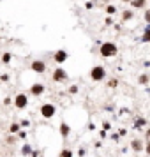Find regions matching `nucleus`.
I'll use <instances>...</instances> for the list:
<instances>
[{
  "label": "nucleus",
  "instance_id": "nucleus-1",
  "mask_svg": "<svg viewBox=\"0 0 150 157\" xmlns=\"http://www.w3.org/2000/svg\"><path fill=\"white\" fill-rule=\"evenodd\" d=\"M117 46L113 44V42H102L101 44V55L102 57H113V55H117Z\"/></svg>",
  "mask_w": 150,
  "mask_h": 157
},
{
  "label": "nucleus",
  "instance_id": "nucleus-2",
  "mask_svg": "<svg viewBox=\"0 0 150 157\" xmlns=\"http://www.w3.org/2000/svg\"><path fill=\"white\" fill-rule=\"evenodd\" d=\"M106 76V71H104V67H101V65H97L92 69V79L94 81H101V79Z\"/></svg>",
  "mask_w": 150,
  "mask_h": 157
},
{
  "label": "nucleus",
  "instance_id": "nucleus-3",
  "mask_svg": "<svg viewBox=\"0 0 150 157\" xmlns=\"http://www.w3.org/2000/svg\"><path fill=\"white\" fill-rule=\"evenodd\" d=\"M41 115L44 118H51L55 115V106H53V104H44V106L41 108Z\"/></svg>",
  "mask_w": 150,
  "mask_h": 157
},
{
  "label": "nucleus",
  "instance_id": "nucleus-4",
  "mask_svg": "<svg viewBox=\"0 0 150 157\" xmlns=\"http://www.w3.org/2000/svg\"><path fill=\"white\" fill-rule=\"evenodd\" d=\"M27 102H28V101H27V96H23V94L16 96V102H14V104H16L18 110H23V108L27 106Z\"/></svg>",
  "mask_w": 150,
  "mask_h": 157
},
{
  "label": "nucleus",
  "instance_id": "nucleus-5",
  "mask_svg": "<svg viewBox=\"0 0 150 157\" xmlns=\"http://www.w3.org/2000/svg\"><path fill=\"white\" fill-rule=\"evenodd\" d=\"M32 71H36V73H44V71H46V65H44V62H41V60L32 62Z\"/></svg>",
  "mask_w": 150,
  "mask_h": 157
},
{
  "label": "nucleus",
  "instance_id": "nucleus-6",
  "mask_svg": "<svg viewBox=\"0 0 150 157\" xmlns=\"http://www.w3.org/2000/svg\"><path fill=\"white\" fill-rule=\"evenodd\" d=\"M53 79H55V81H65V79H67V74H65V71L58 67V69L55 71V74H53Z\"/></svg>",
  "mask_w": 150,
  "mask_h": 157
},
{
  "label": "nucleus",
  "instance_id": "nucleus-7",
  "mask_svg": "<svg viewBox=\"0 0 150 157\" xmlns=\"http://www.w3.org/2000/svg\"><path fill=\"white\" fill-rule=\"evenodd\" d=\"M65 59H67V53H65L64 50H60V51H56V53H55V62H56V64L65 62Z\"/></svg>",
  "mask_w": 150,
  "mask_h": 157
},
{
  "label": "nucleus",
  "instance_id": "nucleus-8",
  "mask_svg": "<svg viewBox=\"0 0 150 157\" xmlns=\"http://www.w3.org/2000/svg\"><path fill=\"white\" fill-rule=\"evenodd\" d=\"M129 4H131L132 7H136V9H143L147 5V0H131Z\"/></svg>",
  "mask_w": 150,
  "mask_h": 157
},
{
  "label": "nucleus",
  "instance_id": "nucleus-9",
  "mask_svg": "<svg viewBox=\"0 0 150 157\" xmlns=\"http://www.w3.org/2000/svg\"><path fill=\"white\" fill-rule=\"evenodd\" d=\"M30 90H32V94H34V96H41V94L44 92V87H42V85H34Z\"/></svg>",
  "mask_w": 150,
  "mask_h": 157
},
{
  "label": "nucleus",
  "instance_id": "nucleus-10",
  "mask_svg": "<svg viewBox=\"0 0 150 157\" xmlns=\"http://www.w3.org/2000/svg\"><path fill=\"white\" fill-rule=\"evenodd\" d=\"M141 41H143V42H150V25H147V28H145V34H143Z\"/></svg>",
  "mask_w": 150,
  "mask_h": 157
},
{
  "label": "nucleus",
  "instance_id": "nucleus-11",
  "mask_svg": "<svg viewBox=\"0 0 150 157\" xmlns=\"http://www.w3.org/2000/svg\"><path fill=\"white\" fill-rule=\"evenodd\" d=\"M132 16H134V13H132V11H124V13H122V20H124V21H129Z\"/></svg>",
  "mask_w": 150,
  "mask_h": 157
},
{
  "label": "nucleus",
  "instance_id": "nucleus-12",
  "mask_svg": "<svg viewBox=\"0 0 150 157\" xmlns=\"http://www.w3.org/2000/svg\"><path fill=\"white\" fill-rule=\"evenodd\" d=\"M132 148H134L136 152H140V150L143 148V145H141V141H138V139H136V141H132Z\"/></svg>",
  "mask_w": 150,
  "mask_h": 157
},
{
  "label": "nucleus",
  "instance_id": "nucleus-13",
  "mask_svg": "<svg viewBox=\"0 0 150 157\" xmlns=\"http://www.w3.org/2000/svg\"><path fill=\"white\" fill-rule=\"evenodd\" d=\"M145 124H147V122H145L143 118H138V120H136V124H134V127H136V129H141Z\"/></svg>",
  "mask_w": 150,
  "mask_h": 157
},
{
  "label": "nucleus",
  "instance_id": "nucleus-14",
  "mask_svg": "<svg viewBox=\"0 0 150 157\" xmlns=\"http://www.w3.org/2000/svg\"><path fill=\"white\" fill-rule=\"evenodd\" d=\"M106 13L111 16V14H115V13H117V7H115V5H108V7H106Z\"/></svg>",
  "mask_w": 150,
  "mask_h": 157
},
{
  "label": "nucleus",
  "instance_id": "nucleus-15",
  "mask_svg": "<svg viewBox=\"0 0 150 157\" xmlns=\"http://www.w3.org/2000/svg\"><path fill=\"white\" fill-rule=\"evenodd\" d=\"M60 133H62L64 136H67V134H69V127H67L65 124H62V127H60Z\"/></svg>",
  "mask_w": 150,
  "mask_h": 157
},
{
  "label": "nucleus",
  "instance_id": "nucleus-16",
  "mask_svg": "<svg viewBox=\"0 0 150 157\" xmlns=\"http://www.w3.org/2000/svg\"><path fill=\"white\" fill-rule=\"evenodd\" d=\"M2 62L9 64V62H11V53H4V57H2Z\"/></svg>",
  "mask_w": 150,
  "mask_h": 157
},
{
  "label": "nucleus",
  "instance_id": "nucleus-17",
  "mask_svg": "<svg viewBox=\"0 0 150 157\" xmlns=\"http://www.w3.org/2000/svg\"><path fill=\"white\" fill-rule=\"evenodd\" d=\"M60 157H73V152H71V150H64V152L60 154Z\"/></svg>",
  "mask_w": 150,
  "mask_h": 157
},
{
  "label": "nucleus",
  "instance_id": "nucleus-18",
  "mask_svg": "<svg viewBox=\"0 0 150 157\" xmlns=\"http://www.w3.org/2000/svg\"><path fill=\"white\" fill-rule=\"evenodd\" d=\"M143 18H145V21H147V23H149V25H150V9H149V11H145V14H143Z\"/></svg>",
  "mask_w": 150,
  "mask_h": 157
},
{
  "label": "nucleus",
  "instance_id": "nucleus-19",
  "mask_svg": "<svg viewBox=\"0 0 150 157\" xmlns=\"http://www.w3.org/2000/svg\"><path fill=\"white\" fill-rule=\"evenodd\" d=\"M21 152H23V156H28V154H30V147H28V145H25Z\"/></svg>",
  "mask_w": 150,
  "mask_h": 157
},
{
  "label": "nucleus",
  "instance_id": "nucleus-20",
  "mask_svg": "<svg viewBox=\"0 0 150 157\" xmlns=\"http://www.w3.org/2000/svg\"><path fill=\"white\" fill-rule=\"evenodd\" d=\"M140 83H143V85H145V83H149V76H145V74H143V76H140Z\"/></svg>",
  "mask_w": 150,
  "mask_h": 157
},
{
  "label": "nucleus",
  "instance_id": "nucleus-21",
  "mask_svg": "<svg viewBox=\"0 0 150 157\" xmlns=\"http://www.w3.org/2000/svg\"><path fill=\"white\" fill-rule=\"evenodd\" d=\"M18 129H19L18 124H13V125H11V133H18Z\"/></svg>",
  "mask_w": 150,
  "mask_h": 157
},
{
  "label": "nucleus",
  "instance_id": "nucleus-22",
  "mask_svg": "<svg viewBox=\"0 0 150 157\" xmlns=\"http://www.w3.org/2000/svg\"><path fill=\"white\" fill-rule=\"evenodd\" d=\"M110 87H117V79H111V81H110Z\"/></svg>",
  "mask_w": 150,
  "mask_h": 157
},
{
  "label": "nucleus",
  "instance_id": "nucleus-23",
  "mask_svg": "<svg viewBox=\"0 0 150 157\" xmlns=\"http://www.w3.org/2000/svg\"><path fill=\"white\" fill-rule=\"evenodd\" d=\"M78 92V87H71V94H76Z\"/></svg>",
  "mask_w": 150,
  "mask_h": 157
},
{
  "label": "nucleus",
  "instance_id": "nucleus-24",
  "mask_svg": "<svg viewBox=\"0 0 150 157\" xmlns=\"http://www.w3.org/2000/svg\"><path fill=\"white\" fill-rule=\"evenodd\" d=\"M147 154H150V143L147 145Z\"/></svg>",
  "mask_w": 150,
  "mask_h": 157
},
{
  "label": "nucleus",
  "instance_id": "nucleus-25",
  "mask_svg": "<svg viewBox=\"0 0 150 157\" xmlns=\"http://www.w3.org/2000/svg\"><path fill=\"white\" fill-rule=\"evenodd\" d=\"M147 138H149V139H150V131H149V133H147Z\"/></svg>",
  "mask_w": 150,
  "mask_h": 157
},
{
  "label": "nucleus",
  "instance_id": "nucleus-26",
  "mask_svg": "<svg viewBox=\"0 0 150 157\" xmlns=\"http://www.w3.org/2000/svg\"><path fill=\"white\" fill-rule=\"evenodd\" d=\"M122 2H131V0H122Z\"/></svg>",
  "mask_w": 150,
  "mask_h": 157
}]
</instances>
